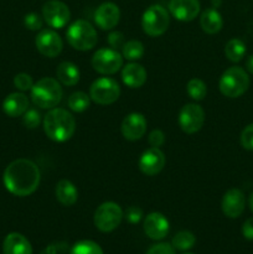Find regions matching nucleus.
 <instances>
[{
  "label": "nucleus",
  "instance_id": "obj_1",
  "mask_svg": "<svg viewBox=\"0 0 253 254\" xmlns=\"http://www.w3.org/2000/svg\"><path fill=\"white\" fill-rule=\"evenodd\" d=\"M41 180L40 169L29 159H17L6 166L2 181L10 193L19 197L30 196L37 190Z\"/></svg>",
  "mask_w": 253,
  "mask_h": 254
},
{
  "label": "nucleus",
  "instance_id": "obj_39",
  "mask_svg": "<svg viewBox=\"0 0 253 254\" xmlns=\"http://www.w3.org/2000/svg\"><path fill=\"white\" fill-rule=\"evenodd\" d=\"M242 235L246 240L253 241V217L248 218L242 226Z\"/></svg>",
  "mask_w": 253,
  "mask_h": 254
},
{
  "label": "nucleus",
  "instance_id": "obj_24",
  "mask_svg": "<svg viewBox=\"0 0 253 254\" xmlns=\"http://www.w3.org/2000/svg\"><path fill=\"white\" fill-rule=\"evenodd\" d=\"M56 198L61 205L63 206H73L78 200V191L73 183L69 180H60L56 185Z\"/></svg>",
  "mask_w": 253,
  "mask_h": 254
},
{
  "label": "nucleus",
  "instance_id": "obj_16",
  "mask_svg": "<svg viewBox=\"0 0 253 254\" xmlns=\"http://www.w3.org/2000/svg\"><path fill=\"white\" fill-rule=\"evenodd\" d=\"M119 20H121V10H119L118 5L114 2H103L97 7L96 12H94V22L99 29L104 30V31L114 29L118 25Z\"/></svg>",
  "mask_w": 253,
  "mask_h": 254
},
{
  "label": "nucleus",
  "instance_id": "obj_26",
  "mask_svg": "<svg viewBox=\"0 0 253 254\" xmlns=\"http://www.w3.org/2000/svg\"><path fill=\"white\" fill-rule=\"evenodd\" d=\"M89 104H91V97H89V94L81 91L72 93L68 97V101H67L68 108L72 112H76V113H82V112L87 111L89 108Z\"/></svg>",
  "mask_w": 253,
  "mask_h": 254
},
{
  "label": "nucleus",
  "instance_id": "obj_31",
  "mask_svg": "<svg viewBox=\"0 0 253 254\" xmlns=\"http://www.w3.org/2000/svg\"><path fill=\"white\" fill-rule=\"evenodd\" d=\"M22 123L27 129H35L41 123V114L36 109H27L22 116Z\"/></svg>",
  "mask_w": 253,
  "mask_h": 254
},
{
  "label": "nucleus",
  "instance_id": "obj_6",
  "mask_svg": "<svg viewBox=\"0 0 253 254\" xmlns=\"http://www.w3.org/2000/svg\"><path fill=\"white\" fill-rule=\"evenodd\" d=\"M170 25V14L159 4L150 5L141 16L143 31L150 37H158L165 34Z\"/></svg>",
  "mask_w": 253,
  "mask_h": 254
},
{
  "label": "nucleus",
  "instance_id": "obj_17",
  "mask_svg": "<svg viewBox=\"0 0 253 254\" xmlns=\"http://www.w3.org/2000/svg\"><path fill=\"white\" fill-rule=\"evenodd\" d=\"M201 9L198 0H170L169 11L179 21L189 22L196 19Z\"/></svg>",
  "mask_w": 253,
  "mask_h": 254
},
{
  "label": "nucleus",
  "instance_id": "obj_35",
  "mask_svg": "<svg viewBox=\"0 0 253 254\" xmlns=\"http://www.w3.org/2000/svg\"><path fill=\"white\" fill-rule=\"evenodd\" d=\"M126 218L131 225L139 223L141 221V218H143V210L140 207H138V206H130V207L126 208Z\"/></svg>",
  "mask_w": 253,
  "mask_h": 254
},
{
  "label": "nucleus",
  "instance_id": "obj_25",
  "mask_svg": "<svg viewBox=\"0 0 253 254\" xmlns=\"http://www.w3.org/2000/svg\"><path fill=\"white\" fill-rule=\"evenodd\" d=\"M246 44L241 39H231L225 46V55L231 62H240L245 57Z\"/></svg>",
  "mask_w": 253,
  "mask_h": 254
},
{
  "label": "nucleus",
  "instance_id": "obj_5",
  "mask_svg": "<svg viewBox=\"0 0 253 254\" xmlns=\"http://www.w3.org/2000/svg\"><path fill=\"white\" fill-rule=\"evenodd\" d=\"M250 77L242 67L233 66L226 69L218 82L220 92L228 98H238L247 92Z\"/></svg>",
  "mask_w": 253,
  "mask_h": 254
},
{
  "label": "nucleus",
  "instance_id": "obj_10",
  "mask_svg": "<svg viewBox=\"0 0 253 254\" xmlns=\"http://www.w3.org/2000/svg\"><path fill=\"white\" fill-rule=\"evenodd\" d=\"M179 126L186 134L197 133L205 123V112L196 103L185 104L179 113Z\"/></svg>",
  "mask_w": 253,
  "mask_h": 254
},
{
  "label": "nucleus",
  "instance_id": "obj_27",
  "mask_svg": "<svg viewBox=\"0 0 253 254\" xmlns=\"http://www.w3.org/2000/svg\"><path fill=\"white\" fill-rule=\"evenodd\" d=\"M144 45L141 44L138 40H130V41H126L124 44V46L122 47V56L124 57L128 61L134 62L138 61L143 57L144 55Z\"/></svg>",
  "mask_w": 253,
  "mask_h": 254
},
{
  "label": "nucleus",
  "instance_id": "obj_7",
  "mask_svg": "<svg viewBox=\"0 0 253 254\" xmlns=\"http://www.w3.org/2000/svg\"><path fill=\"white\" fill-rule=\"evenodd\" d=\"M123 220V210L116 202H103L94 212V226L101 232L109 233L116 230Z\"/></svg>",
  "mask_w": 253,
  "mask_h": 254
},
{
  "label": "nucleus",
  "instance_id": "obj_37",
  "mask_svg": "<svg viewBox=\"0 0 253 254\" xmlns=\"http://www.w3.org/2000/svg\"><path fill=\"white\" fill-rule=\"evenodd\" d=\"M146 254H175V248L169 243H156L149 248Z\"/></svg>",
  "mask_w": 253,
  "mask_h": 254
},
{
  "label": "nucleus",
  "instance_id": "obj_3",
  "mask_svg": "<svg viewBox=\"0 0 253 254\" xmlns=\"http://www.w3.org/2000/svg\"><path fill=\"white\" fill-rule=\"evenodd\" d=\"M63 91L61 83L56 78L44 77L34 83L31 88L32 103L41 109L56 108L61 102Z\"/></svg>",
  "mask_w": 253,
  "mask_h": 254
},
{
  "label": "nucleus",
  "instance_id": "obj_12",
  "mask_svg": "<svg viewBox=\"0 0 253 254\" xmlns=\"http://www.w3.org/2000/svg\"><path fill=\"white\" fill-rule=\"evenodd\" d=\"M35 45H36L37 51L42 56L49 57V59L57 57L63 49V42H62L61 36L55 30L51 29L41 30L35 39Z\"/></svg>",
  "mask_w": 253,
  "mask_h": 254
},
{
  "label": "nucleus",
  "instance_id": "obj_33",
  "mask_svg": "<svg viewBox=\"0 0 253 254\" xmlns=\"http://www.w3.org/2000/svg\"><path fill=\"white\" fill-rule=\"evenodd\" d=\"M14 86L21 92L31 91L32 86H34V79L27 73H17L14 77Z\"/></svg>",
  "mask_w": 253,
  "mask_h": 254
},
{
  "label": "nucleus",
  "instance_id": "obj_36",
  "mask_svg": "<svg viewBox=\"0 0 253 254\" xmlns=\"http://www.w3.org/2000/svg\"><path fill=\"white\" fill-rule=\"evenodd\" d=\"M148 141L150 146L153 148H160L164 143H165V134L160 130V129H154L150 131L148 136Z\"/></svg>",
  "mask_w": 253,
  "mask_h": 254
},
{
  "label": "nucleus",
  "instance_id": "obj_32",
  "mask_svg": "<svg viewBox=\"0 0 253 254\" xmlns=\"http://www.w3.org/2000/svg\"><path fill=\"white\" fill-rule=\"evenodd\" d=\"M24 25L27 30H31V31H39V30L42 29L44 20H42V17L40 16L37 12H29V14L25 15Z\"/></svg>",
  "mask_w": 253,
  "mask_h": 254
},
{
  "label": "nucleus",
  "instance_id": "obj_13",
  "mask_svg": "<svg viewBox=\"0 0 253 254\" xmlns=\"http://www.w3.org/2000/svg\"><path fill=\"white\" fill-rule=\"evenodd\" d=\"M166 163L165 154L160 148H149L141 154L139 159V170L146 176H154L160 173Z\"/></svg>",
  "mask_w": 253,
  "mask_h": 254
},
{
  "label": "nucleus",
  "instance_id": "obj_28",
  "mask_svg": "<svg viewBox=\"0 0 253 254\" xmlns=\"http://www.w3.org/2000/svg\"><path fill=\"white\" fill-rule=\"evenodd\" d=\"M196 237L190 231H180L174 236L171 246L178 251H189L195 246Z\"/></svg>",
  "mask_w": 253,
  "mask_h": 254
},
{
  "label": "nucleus",
  "instance_id": "obj_30",
  "mask_svg": "<svg viewBox=\"0 0 253 254\" xmlns=\"http://www.w3.org/2000/svg\"><path fill=\"white\" fill-rule=\"evenodd\" d=\"M71 254H103L101 246L89 240L79 241L72 247Z\"/></svg>",
  "mask_w": 253,
  "mask_h": 254
},
{
  "label": "nucleus",
  "instance_id": "obj_4",
  "mask_svg": "<svg viewBox=\"0 0 253 254\" xmlns=\"http://www.w3.org/2000/svg\"><path fill=\"white\" fill-rule=\"evenodd\" d=\"M67 42L77 51H89L98 41V35L91 22L86 20H76L66 31Z\"/></svg>",
  "mask_w": 253,
  "mask_h": 254
},
{
  "label": "nucleus",
  "instance_id": "obj_40",
  "mask_svg": "<svg viewBox=\"0 0 253 254\" xmlns=\"http://www.w3.org/2000/svg\"><path fill=\"white\" fill-rule=\"evenodd\" d=\"M246 67H247L248 72H251L253 74V55L248 57L247 62H246Z\"/></svg>",
  "mask_w": 253,
  "mask_h": 254
},
{
  "label": "nucleus",
  "instance_id": "obj_20",
  "mask_svg": "<svg viewBox=\"0 0 253 254\" xmlns=\"http://www.w3.org/2000/svg\"><path fill=\"white\" fill-rule=\"evenodd\" d=\"M27 109H29V98L20 92L10 93L2 102V111L11 118L24 116Z\"/></svg>",
  "mask_w": 253,
  "mask_h": 254
},
{
  "label": "nucleus",
  "instance_id": "obj_11",
  "mask_svg": "<svg viewBox=\"0 0 253 254\" xmlns=\"http://www.w3.org/2000/svg\"><path fill=\"white\" fill-rule=\"evenodd\" d=\"M42 17L52 29H62L71 19V11L61 0H50L42 6Z\"/></svg>",
  "mask_w": 253,
  "mask_h": 254
},
{
  "label": "nucleus",
  "instance_id": "obj_8",
  "mask_svg": "<svg viewBox=\"0 0 253 254\" xmlns=\"http://www.w3.org/2000/svg\"><path fill=\"white\" fill-rule=\"evenodd\" d=\"M121 96V87L116 79L111 77L97 78L89 88V97L92 101L101 106H109L118 101Z\"/></svg>",
  "mask_w": 253,
  "mask_h": 254
},
{
  "label": "nucleus",
  "instance_id": "obj_14",
  "mask_svg": "<svg viewBox=\"0 0 253 254\" xmlns=\"http://www.w3.org/2000/svg\"><path fill=\"white\" fill-rule=\"evenodd\" d=\"M146 126H148V122H146L145 117L141 113L134 112V113L128 114L122 122V135L126 140L136 141L144 136L146 131Z\"/></svg>",
  "mask_w": 253,
  "mask_h": 254
},
{
  "label": "nucleus",
  "instance_id": "obj_2",
  "mask_svg": "<svg viewBox=\"0 0 253 254\" xmlns=\"http://www.w3.org/2000/svg\"><path fill=\"white\" fill-rule=\"evenodd\" d=\"M42 124L45 134L57 143L69 140L76 131V119L63 108L50 109L45 116Z\"/></svg>",
  "mask_w": 253,
  "mask_h": 254
},
{
  "label": "nucleus",
  "instance_id": "obj_34",
  "mask_svg": "<svg viewBox=\"0 0 253 254\" xmlns=\"http://www.w3.org/2000/svg\"><path fill=\"white\" fill-rule=\"evenodd\" d=\"M241 144L247 150H253V123L248 124L241 133Z\"/></svg>",
  "mask_w": 253,
  "mask_h": 254
},
{
  "label": "nucleus",
  "instance_id": "obj_29",
  "mask_svg": "<svg viewBox=\"0 0 253 254\" xmlns=\"http://www.w3.org/2000/svg\"><path fill=\"white\" fill-rule=\"evenodd\" d=\"M186 91L193 101H202L207 94V86L200 78H191L186 84Z\"/></svg>",
  "mask_w": 253,
  "mask_h": 254
},
{
  "label": "nucleus",
  "instance_id": "obj_9",
  "mask_svg": "<svg viewBox=\"0 0 253 254\" xmlns=\"http://www.w3.org/2000/svg\"><path fill=\"white\" fill-rule=\"evenodd\" d=\"M124 57L114 49H99L92 57V67L101 74H114L123 67Z\"/></svg>",
  "mask_w": 253,
  "mask_h": 254
},
{
  "label": "nucleus",
  "instance_id": "obj_22",
  "mask_svg": "<svg viewBox=\"0 0 253 254\" xmlns=\"http://www.w3.org/2000/svg\"><path fill=\"white\" fill-rule=\"evenodd\" d=\"M56 77L57 81L63 84V86L73 87L79 82L81 72H79L78 66L74 64L73 62L63 61L57 67Z\"/></svg>",
  "mask_w": 253,
  "mask_h": 254
},
{
  "label": "nucleus",
  "instance_id": "obj_15",
  "mask_svg": "<svg viewBox=\"0 0 253 254\" xmlns=\"http://www.w3.org/2000/svg\"><path fill=\"white\" fill-rule=\"evenodd\" d=\"M143 228L145 235L153 241H161L168 236L170 225L169 221L163 213L151 212L145 217L143 223Z\"/></svg>",
  "mask_w": 253,
  "mask_h": 254
},
{
  "label": "nucleus",
  "instance_id": "obj_19",
  "mask_svg": "<svg viewBox=\"0 0 253 254\" xmlns=\"http://www.w3.org/2000/svg\"><path fill=\"white\" fill-rule=\"evenodd\" d=\"M146 78H148L146 69L136 62L126 64L122 69L123 83L129 88H140L146 82Z\"/></svg>",
  "mask_w": 253,
  "mask_h": 254
},
{
  "label": "nucleus",
  "instance_id": "obj_42",
  "mask_svg": "<svg viewBox=\"0 0 253 254\" xmlns=\"http://www.w3.org/2000/svg\"><path fill=\"white\" fill-rule=\"evenodd\" d=\"M183 254H192V253H183Z\"/></svg>",
  "mask_w": 253,
  "mask_h": 254
},
{
  "label": "nucleus",
  "instance_id": "obj_18",
  "mask_svg": "<svg viewBox=\"0 0 253 254\" xmlns=\"http://www.w3.org/2000/svg\"><path fill=\"white\" fill-rule=\"evenodd\" d=\"M246 198L245 195L238 189H230L227 192L223 195L221 207H222L223 215L228 218H237L245 211Z\"/></svg>",
  "mask_w": 253,
  "mask_h": 254
},
{
  "label": "nucleus",
  "instance_id": "obj_23",
  "mask_svg": "<svg viewBox=\"0 0 253 254\" xmlns=\"http://www.w3.org/2000/svg\"><path fill=\"white\" fill-rule=\"evenodd\" d=\"M200 26L203 32L208 35L217 34L223 26V19L215 7H208L203 10L200 17Z\"/></svg>",
  "mask_w": 253,
  "mask_h": 254
},
{
  "label": "nucleus",
  "instance_id": "obj_38",
  "mask_svg": "<svg viewBox=\"0 0 253 254\" xmlns=\"http://www.w3.org/2000/svg\"><path fill=\"white\" fill-rule=\"evenodd\" d=\"M108 44L112 49H122L124 46V35L121 31H113L108 35Z\"/></svg>",
  "mask_w": 253,
  "mask_h": 254
},
{
  "label": "nucleus",
  "instance_id": "obj_41",
  "mask_svg": "<svg viewBox=\"0 0 253 254\" xmlns=\"http://www.w3.org/2000/svg\"><path fill=\"white\" fill-rule=\"evenodd\" d=\"M248 205H250V208H251V211H252V212H253V192L251 193V196H250V200H248Z\"/></svg>",
  "mask_w": 253,
  "mask_h": 254
},
{
  "label": "nucleus",
  "instance_id": "obj_21",
  "mask_svg": "<svg viewBox=\"0 0 253 254\" xmlns=\"http://www.w3.org/2000/svg\"><path fill=\"white\" fill-rule=\"evenodd\" d=\"M4 254H32V247L27 238L20 233L12 232L5 237L2 243Z\"/></svg>",
  "mask_w": 253,
  "mask_h": 254
}]
</instances>
